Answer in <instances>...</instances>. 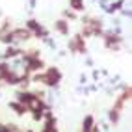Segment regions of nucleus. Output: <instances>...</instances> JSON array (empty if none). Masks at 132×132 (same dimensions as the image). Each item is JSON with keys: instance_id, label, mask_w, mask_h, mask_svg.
Masks as SVG:
<instances>
[{"instance_id": "f257e3e1", "label": "nucleus", "mask_w": 132, "mask_h": 132, "mask_svg": "<svg viewBox=\"0 0 132 132\" xmlns=\"http://www.w3.org/2000/svg\"><path fill=\"white\" fill-rule=\"evenodd\" d=\"M10 36L13 37V43L17 41H26V39H30L32 37V32L28 28H17V30H11L10 32Z\"/></svg>"}, {"instance_id": "f03ea898", "label": "nucleus", "mask_w": 132, "mask_h": 132, "mask_svg": "<svg viewBox=\"0 0 132 132\" xmlns=\"http://www.w3.org/2000/svg\"><path fill=\"white\" fill-rule=\"evenodd\" d=\"M69 48H71L73 52H80V54H84V52H86V45H84L82 36H75V39L69 43Z\"/></svg>"}, {"instance_id": "7ed1b4c3", "label": "nucleus", "mask_w": 132, "mask_h": 132, "mask_svg": "<svg viewBox=\"0 0 132 132\" xmlns=\"http://www.w3.org/2000/svg\"><path fill=\"white\" fill-rule=\"evenodd\" d=\"M54 28L60 32V34H63V36H69V22L63 21V19H60L54 22Z\"/></svg>"}, {"instance_id": "20e7f679", "label": "nucleus", "mask_w": 132, "mask_h": 132, "mask_svg": "<svg viewBox=\"0 0 132 132\" xmlns=\"http://www.w3.org/2000/svg\"><path fill=\"white\" fill-rule=\"evenodd\" d=\"M10 108H13L17 113H19V116H22V113H26V110H28V108H26L24 106V104H21L19 101H17V102H10Z\"/></svg>"}, {"instance_id": "39448f33", "label": "nucleus", "mask_w": 132, "mask_h": 132, "mask_svg": "<svg viewBox=\"0 0 132 132\" xmlns=\"http://www.w3.org/2000/svg\"><path fill=\"white\" fill-rule=\"evenodd\" d=\"M69 6L73 7V11H82L84 10V0H69Z\"/></svg>"}, {"instance_id": "423d86ee", "label": "nucleus", "mask_w": 132, "mask_h": 132, "mask_svg": "<svg viewBox=\"0 0 132 132\" xmlns=\"http://www.w3.org/2000/svg\"><path fill=\"white\" fill-rule=\"evenodd\" d=\"M93 130V117L91 116H87L84 119V127H82V132H91Z\"/></svg>"}, {"instance_id": "0eeeda50", "label": "nucleus", "mask_w": 132, "mask_h": 132, "mask_svg": "<svg viewBox=\"0 0 132 132\" xmlns=\"http://www.w3.org/2000/svg\"><path fill=\"white\" fill-rule=\"evenodd\" d=\"M63 17H69V19H76V13L73 10H65L63 11Z\"/></svg>"}, {"instance_id": "6e6552de", "label": "nucleus", "mask_w": 132, "mask_h": 132, "mask_svg": "<svg viewBox=\"0 0 132 132\" xmlns=\"http://www.w3.org/2000/svg\"><path fill=\"white\" fill-rule=\"evenodd\" d=\"M30 6H32V7L36 6V0H30Z\"/></svg>"}]
</instances>
